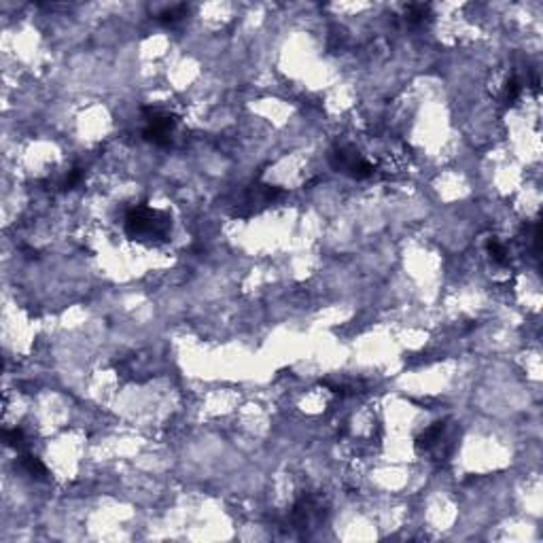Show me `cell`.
Segmentation results:
<instances>
[{
	"label": "cell",
	"mask_w": 543,
	"mask_h": 543,
	"mask_svg": "<svg viewBox=\"0 0 543 543\" xmlns=\"http://www.w3.org/2000/svg\"><path fill=\"white\" fill-rule=\"evenodd\" d=\"M520 93H522V83H520V79L511 77V79L505 83V87H503L501 100H503L505 104H513V102L518 100V98H520Z\"/></svg>",
	"instance_id": "cell-11"
},
{
	"label": "cell",
	"mask_w": 543,
	"mask_h": 543,
	"mask_svg": "<svg viewBox=\"0 0 543 543\" xmlns=\"http://www.w3.org/2000/svg\"><path fill=\"white\" fill-rule=\"evenodd\" d=\"M429 17H431V11H429L427 5H410L408 11H406L408 23H414V26H418V23H425Z\"/></svg>",
	"instance_id": "cell-10"
},
{
	"label": "cell",
	"mask_w": 543,
	"mask_h": 543,
	"mask_svg": "<svg viewBox=\"0 0 543 543\" xmlns=\"http://www.w3.org/2000/svg\"><path fill=\"white\" fill-rule=\"evenodd\" d=\"M443 433H446V423L431 425L427 431H423L421 435L416 437V450L418 452H431L437 443L443 439Z\"/></svg>",
	"instance_id": "cell-7"
},
{
	"label": "cell",
	"mask_w": 543,
	"mask_h": 543,
	"mask_svg": "<svg viewBox=\"0 0 543 543\" xmlns=\"http://www.w3.org/2000/svg\"><path fill=\"white\" fill-rule=\"evenodd\" d=\"M329 164L333 170L342 172L355 181H363L374 175V166L369 164L359 151H355L353 146H335L329 153Z\"/></svg>",
	"instance_id": "cell-5"
},
{
	"label": "cell",
	"mask_w": 543,
	"mask_h": 543,
	"mask_svg": "<svg viewBox=\"0 0 543 543\" xmlns=\"http://www.w3.org/2000/svg\"><path fill=\"white\" fill-rule=\"evenodd\" d=\"M187 15H189V7L187 5H172V7H166L164 11H159L155 15V19L166 28H175L177 23H181Z\"/></svg>",
	"instance_id": "cell-8"
},
{
	"label": "cell",
	"mask_w": 543,
	"mask_h": 543,
	"mask_svg": "<svg viewBox=\"0 0 543 543\" xmlns=\"http://www.w3.org/2000/svg\"><path fill=\"white\" fill-rule=\"evenodd\" d=\"M486 251H488V255H490L492 261H497V263H501V265L507 263V251H505V246H503L497 238H490V240H488Z\"/></svg>",
	"instance_id": "cell-12"
},
{
	"label": "cell",
	"mask_w": 543,
	"mask_h": 543,
	"mask_svg": "<svg viewBox=\"0 0 543 543\" xmlns=\"http://www.w3.org/2000/svg\"><path fill=\"white\" fill-rule=\"evenodd\" d=\"M17 467H19L26 476H30L32 480H38V482H47V480H49L47 467H45L43 461L36 458L34 454L21 452V456H19V461H17Z\"/></svg>",
	"instance_id": "cell-6"
},
{
	"label": "cell",
	"mask_w": 543,
	"mask_h": 543,
	"mask_svg": "<svg viewBox=\"0 0 543 543\" xmlns=\"http://www.w3.org/2000/svg\"><path fill=\"white\" fill-rule=\"evenodd\" d=\"M123 230H126L128 238H132V240L162 244L170 238L172 217L166 210L151 208L146 204H138L126 212V219H123Z\"/></svg>",
	"instance_id": "cell-1"
},
{
	"label": "cell",
	"mask_w": 543,
	"mask_h": 543,
	"mask_svg": "<svg viewBox=\"0 0 543 543\" xmlns=\"http://www.w3.org/2000/svg\"><path fill=\"white\" fill-rule=\"evenodd\" d=\"M282 195H285V191L276 185L253 183L238 195V200L234 202V214L242 217V219H249L253 214H259L261 210H265L274 202H278Z\"/></svg>",
	"instance_id": "cell-2"
},
{
	"label": "cell",
	"mask_w": 543,
	"mask_h": 543,
	"mask_svg": "<svg viewBox=\"0 0 543 543\" xmlns=\"http://www.w3.org/2000/svg\"><path fill=\"white\" fill-rule=\"evenodd\" d=\"M83 177H85V170H83V168H79V166L70 168V170H68V175H66L64 181H62V189H75V187L83 181Z\"/></svg>",
	"instance_id": "cell-13"
},
{
	"label": "cell",
	"mask_w": 543,
	"mask_h": 543,
	"mask_svg": "<svg viewBox=\"0 0 543 543\" xmlns=\"http://www.w3.org/2000/svg\"><path fill=\"white\" fill-rule=\"evenodd\" d=\"M3 439H5V443H7L9 448H13V450H17V452H23V450H26V446H28L26 433H23V429H19V427H15V429H7V431L3 433Z\"/></svg>",
	"instance_id": "cell-9"
},
{
	"label": "cell",
	"mask_w": 543,
	"mask_h": 543,
	"mask_svg": "<svg viewBox=\"0 0 543 543\" xmlns=\"http://www.w3.org/2000/svg\"><path fill=\"white\" fill-rule=\"evenodd\" d=\"M142 117H144L142 138L155 146H168L172 140V132L177 128V117L155 107H144Z\"/></svg>",
	"instance_id": "cell-3"
},
{
	"label": "cell",
	"mask_w": 543,
	"mask_h": 543,
	"mask_svg": "<svg viewBox=\"0 0 543 543\" xmlns=\"http://www.w3.org/2000/svg\"><path fill=\"white\" fill-rule=\"evenodd\" d=\"M323 520H325V505L320 503V499L314 495H302L295 501L289 513V529L306 533L310 529H316Z\"/></svg>",
	"instance_id": "cell-4"
}]
</instances>
